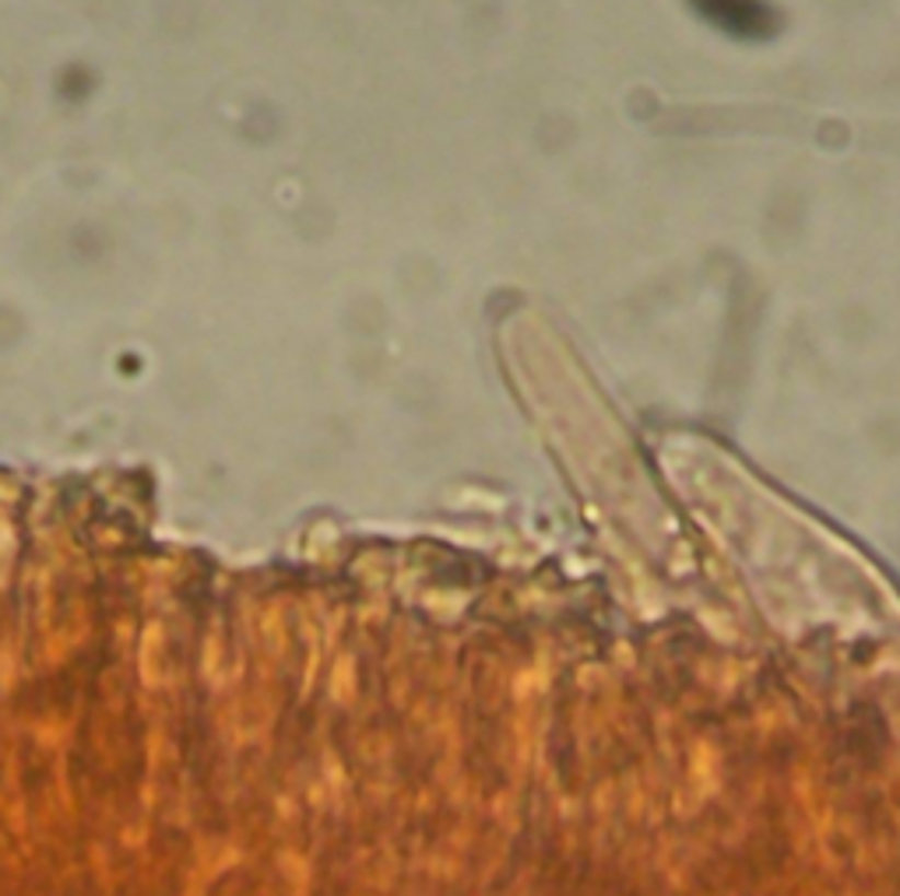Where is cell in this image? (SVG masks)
Masks as SVG:
<instances>
[{"mask_svg":"<svg viewBox=\"0 0 900 896\" xmlns=\"http://www.w3.org/2000/svg\"><path fill=\"white\" fill-rule=\"evenodd\" d=\"M693 4L731 36H763L771 28V11L760 0H693Z\"/></svg>","mask_w":900,"mask_h":896,"instance_id":"obj_1","label":"cell"}]
</instances>
